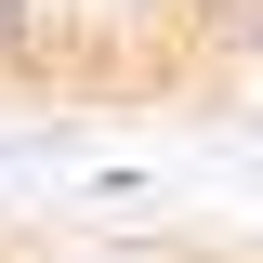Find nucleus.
I'll return each instance as SVG.
<instances>
[{
  "mask_svg": "<svg viewBox=\"0 0 263 263\" xmlns=\"http://www.w3.org/2000/svg\"><path fill=\"white\" fill-rule=\"evenodd\" d=\"M13 53H27V0H0V66H13Z\"/></svg>",
  "mask_w": 263,
  "mask_h": 263,
  "instance_id": "f257e3e1",
  "label": "nucleus"
}]
</instances>
